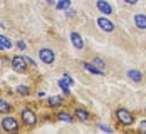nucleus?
<instances>
[{
  "label": "nucleus",
  "mask_w": 146,
  "mask_h": 134,
  "mask_svg": "<svg viewBox=\"0 0 146 134\" xmlns=\"http://www.w3.org/2000/svg\"><path fill=\"white\" fill-rule=\"evenodd\" d=\"M124 2H126V3H133V5H134V3H136L138 0H124Z\"/></svg>",
  "instance_id": "a878e982"
},
{
  "label": "nucleus",
  "mask_w": 146,
  "mask_h": 134,
  "mask_svg": "<svg viewBox=\"0 0 146 134\" xmlns=\"http://www.w3.org/2000/svg\"><path fill=\"white\" fill-rule=\"evenodd\" d=\"M82 65H84V69H86V71H89L91 74H98V75H102V74H104V72H102L101 69L94 67V64H88V62H84Z\"/></svg>",
  "instance_id": "9b49d317"
},
{
  "label": "nucleus",
  "mask_w": 146,
  "mask_h": 134,
  "mask_svg": "<svg viewBox=\"0 0 146 134\" xmlns=\"http://www.w3.org/2000/svg\"><path fill=\"white\" fill-rule=\"evenodd\" d=\"M96 5H98V10L102 12V14H106V15L113 14V7H111L106 0H98V3H96Z\"/></svg>",
  "instance_id": "6e6552de"
},
{
  "label": "nucleus",
  "mask_w": 146,
  "mask_h": 134,
  "mask_svg": "<svg viewBox=\"0 0 146 134\" xmlns=\"http://www.w3.org/2000/svg\"><path fill=\"white\" fill-rule=\"evenodd\" d=\"M17 47H19L20 50H25V42H22V40H20V42L17 44Z\"/></svg>",
  "instance_id": "5701e85b"
},
{
  "label": "nucleus",
  "mask_w": 146,
  "mask_h": 134,
  "mask_svg": "<svg viewBox=\"0 0 146 134\" xmlns=\"http://www.w3.org/2000/svg\"><path fill=\"white\" fill-rule=\"evenodd\" d=\"M59 87L64 90L66 94H71V89H69V86L66 84V81H64V79H60V81H59Z\"/></svg>",
  "instance_id": "f3484780"
},
{
  "label": "nucleus",
  "mask_w": 146,
  "mask_h": 134,
  "mask_svg": "<svg viewBox=\"0 0 146 134\" xmlns=\"http://www.w3.org/2000/svg\"><path fill=\"white\" fill-rule=\"evenodd\" d=\"M47 3H50V5H54L56 2H54V0H47Z\"/></svg>",
  "instance_id": "bb28decb"
},
{
  "label": "nucleus",
  "mask_w": 146,
  "mask_h": 134,
  "mask_svg": "<svg viewBox=\"0 0 146 134\" xmlns=\"http://www.w3.org/2000/svg\"><path fill=\"white\" fill-rule=\"evenodd\" d=\"M57 117H59L60 121H66V122H72V117H71V116H69L67 112H60Z\"/></svg>",
  "instance_id": "a211bd4d"
},
{
  "label": "nucleus",
  "mask_w": 146,
  "mask_h": 134,
  "mask_svg": "<svg viewBox=\"0 0 146 134\" xmlns=\"http://www.w3.org/2000/svg\"><path fill=\"white\" fill-rule=\"evenodd\" d=\"M71 40H72V45L77 50H82V49H84V40H82V37H81L77 32H72V34H71Z\"/></svg>",
  "instance_id": "0eeeda50"
},
{
  "label": "nucleus",
  "mask_w": 146,
  "mask_h": 134,
  "mask_svg": "<svg viewBox=\"0 0 146 134\" xmlns=\"http://www.w3.org/2000/svg\"><path fill=\"white\" fill-rule=\"evenodd\" d=\"M66 14L69 15V17H72V15L76 14V10H72V9H67V12H66Z\"/></svg>",
  "instance_id": "b1692460"
},
{
  "label": "nucleus",
  "mask_w": 146,
  "mask_h": 134,
  "mask_svg": "<svg viewBox=\"0 0 146 134\" xmlns=\"http://www.w3.org/2000/svg\"><path fill=\"white\" fill-rule=\"evenodd\" d=\"M0 45H3L5 49H12V47H14L12 40H10L9 37H5V35H0Z\"/></svg>",
  "instance_id": "2eb2a0df"
},
{
  "label": "nucleus",
  "mask_w": 146,
  "mask_h": 134,
  "mask_svg": "<svg viewBox=\"0 0 146 134\" xmlns=\"http://www.w3.org/2000/svg\"><path fill=\"white\" fill-rule=\"evenodd\" d=\"M17 92H19L20 96H27V94H29V87H27V86H19V87H17Z\"/></svg>",
  "instance_id": "6ab92c4d"
},
{
  "label": "nucleus",
  "mask_w": 146,
  "mask_h": 134,
  "mask_svg": "<svg viewBox=\"0 0 146 134\" xmlns=\"http://www.w3.org/2000/svg\"><path fill=\"white\" fill-rule=\"evenodd\" d=\"M69 5H71V0H60L56 7H57L59 10H67V9H69Z\"/></svg>",
  "instance_id": "dca6fc26"
},
{
  "label": "nucleus",
  "mask_w": 146,
  "mask_h": 134,
  "mask_svg": "<svg viewBox=\"0 0 146 134\" xmlns=\"http://www.w3.org/2000/svg\"><path fill=\"white\" fill-rule=\"evenodd\" d=\"M98 25H99V29L104 30V32H113V30H114V24H113L111 20H108L106 17L98 18Z\"/></svg>",
  "instance_id": "423d86ee"
},
{
  "label": "nucleus",
  "mask_w": 146,
  "mask_h": 134,
  "mask_svg": "<svg viewBox=\"0 0 146 134\" xmlns=\"http://www.w3.org/2000/svg\"><path fill=\"white\" fill-rule=\"evenodd\" d=\"M39 57H40V60L44 64H52L56 60V54H54L52 49H40L39 50Z\"/></svg>",
  "instance_id": "7ed1b4c3"
},
{
  "label": "nucleus",
  "mask_w": 146,
  "mask_h": 134,
  "mask_svg": "<svg viewBox=\"0 0 146 134\" xmlns=\"http://www.w3.org/2000/svg\"><path fill=\"white\" fill-rule=\"evenodd\" d=\"M12 67H14L15 72H19V74L25 72V59L20 57V55H15L14 59H12Z\"/></svg>",
  "instance_id": "20e7f679"
},
{
  "label": "nucleus",
  "mask_w": 146,
  "mask_h": 134,
  "mask_svg": "<svg viewBox=\"0 0 146 134\" xmlns=\"http://www.w3.org/2000/svg\"><path fill=\"white\" fill-rule=\"evenodd\" d=\"M139 131H141V133H146V121H143V122L139 124Z\"/></svg>",
  "instance_id": "412c9836"
},
{
  "label": "nucleus",
  "mask_w": 146,
  "mask_h": 134,
  "mask_svg": "<svg viewBox=\"0 0 146 134\" xmlns=\"http://www.w3.org/2000/svg\"><path fill=\"white\" fill-rule=\"evenodd\" d=\"M49 106H52V107L62 106V97H60V96H52V97H49Z\"/></svg>",
  "instance_id": "ddd939ff"
},
{
  "label": "nucleus",
  "mask_w": 146,
  "mask_h": 134,
  "mask_svg": "<svg viewBox=\"0 0 146 134\" xmlns=\"http://www.w3.org/2000/svg\"><path fill=\"white\" fill-rule=\"evenodd\" d=\"M128 77L131 79V81H134V82H141L143 81V74L139 72V71H128Z\"/></svg>",
  "instance_id": "9d476101"
},
{
  "label": "nucleus",
  "mask_w": 146,
  "mask_h": 134,
  "mask_svg": "<svg viewBox=\"0 0 146 134\" xmlns=\"http://www.w3.org/2000/svg\"><path fill=\"white\" fill-rule=\"evenodd\" d=\"M116 117H117V121H119L121 124H124V126H129V124H133V121H134L131 112H129L128 109H123V107L116 111Z\"/></svg>",
  "instance_id": "f257e3e1"
},
{
  "label": "nucleus",
  "mask_w": 146,
  "mask_h": 134,
  "mask_svg": "<svg viewBox=\"0 0 146 134\" xmlns=\"http://www.w3.org/2000/svg\"><path fill=\"white\" fill-rule=\"evenodd\" d=\"M24 59H25V62H27V64H30V65H35V64H34V60H32V59H29V57H24Z\"/></svg>",
  "instance_id": "393cba45"
},
{
  "label": "nucleus",
  "mask_w": 146,
  "mask_h": 134,
  "mask_svg": "<svg viewBox=\"0 0 146 134\" xmlns=\"http://www.w3.org/2000/svg\"><path fill=\"white\" fill-rule=\"evenodd\" d=\"M10 109H12V106L9 104L7 101L0 99V114H7V112H10Z\"/></svg>",
  "instance_id": "4468645a"
},
{
  "label": "nucleus",
  "mask_w": 146,
  "mask_h": 134,
  "mask_svg": "<svg viewBox=\"0 0 146 134\" xmlns=\"http://www.w3.org/2000/svg\"><path fill=\"white\" fill-rule=\"evenodd\" d=\"M99 129L106 131V133H111V127H108V126H104V124H101V126H99Z\"/></svg>",
  "instance_id": "4be33fe9"
},
{
  "label": "nucleus",
  "mask_w": 146,
  "mask_h": 134,
  "mask_svg": "<svg viewBox=\"0 0 146 134\" xmlns=\"http://www.w3.org/2000/svg\"><path fill=\"white\" fill-rule=\"evenodd\" d=\"M2 129L7 131V133H15V131H19V122H17L15 117L7 116V117L2 119Z\"/></svg>",
  "instance_id": "f03ea898"
},
{
  "label": "nucleus",
  "mask_w": 146,
  "mask_h": 134,
  "mask_svg": "<svg viewBox=\"0 0 146 134\" xmlns=\"http://www.w3.org/2000/svg\"><path fill=\"white\" fill-rule=\"evenodd\" d=\"M92 64H94V65H96V67H98V69H104V65H106V64H104V62H102V59H94L92 60Z\"/></svg>",
  "instance_id": "aec40b11"
},
{
  "label": "nucleus",
  "mask_w": 146,
  "mask_h": 134,
  "mask_svg": "<svg viewBox=\"0 0 146 134\" xmlns=\"http://www.w3.org/2000/svg\"><path fill=\"white\" fill-rule=\"evenodd\" d=\"M22 121H24V124H27V126H34V124L37 122V116H35L30 109H24V111H22Z\"/></svg>",
  "instance_id": "39448f33"
},
{
  "label": "nucleus",
  "mask_w": 146,
  "mask_h": 134,
  "mask_svg": "<svg viewBox=\"0 0 146 134\" xmlns=\"http://www.w3.org/2000/svg\"><path fill=\"white\" fill-rule=\"evenodd\" d=\"M74 114H76L77 119H81V121H88L89 119V112L88 111H84V109H81V107H77Z\"/></svg>",
  "instance_id": "f8f14e48"
},
{
  "label": "nucleus",
  "mask_w": 146,
  "mask_h": 134,
  "mask_svg": "<svg viewBox=\"0 0 146 134\" xmlns=\"http://www.w3.org/2000/svg\"><path fill=\"white\" fill-rule=\"evenodd\" d=\"M134 25L138 29H146V15H143V14L134 15Z\"/></svg>",
  "instance_id": "1a4fd4ad"
}]
</instances>
